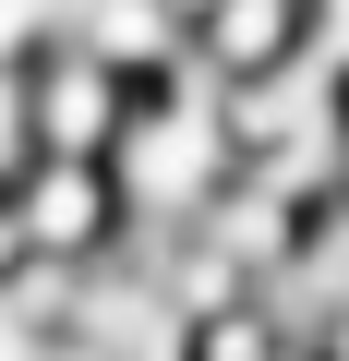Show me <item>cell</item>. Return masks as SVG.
Listing matches in <instances>:
<instances>
[{
  "instance_id": "1",
  "label": "cell",
  "mask_w": 349,
  "mask_h": 361,
  "mask_svg": "<svg viewBox=\"0 0 349 361\" xmlns=\"http://www.w3.org/2000/svg\"><path fill=\"white\" fill-rule=\"evenodd\" d=\"M0 229H13L25 265H97V253L133 241V229H121V180H109V157H37L13 193H0Z\"/></svg>"
},
{
  "instance_id": "2",
  "label": "cell",
  "mask_w": 349,
  "mask_h": 361,
  "mask_svg": "<svg viewBox=\"0 0 349 361\" xmlns=\"http://www.w3.org/2000/svg\"><path fill=\"white\" fill-rule=\"evenodd\" d=\"M121 109H133V85L109 61H85L73 37H49L25 61V133H37V157H109L121 145Z\"/></svg>"
},
{
  "instance_id": "3",
  "label": "cell",
  "mask_w": 349,
  "mask_h": 361,
  "mask_svg": "<svg viewBox=\"0 0 349 361\" xmlns=\"http://www.w3.org/2000/svg\"><path fill=\"white\" fill-rule=\"evenodd\" d=\"M37 169V133H25V73H0V193Z\"/></svg>"
},
{
  "instance_id": "4",
  "label": "cell",
  "mask_w": 349,
  "mask_h": 361,
  "mask_svg": "<svg viewBox=\"0 0 349 361\" xmlns=\"http://www.w3.org/2000/svg\"><path fill=\"white\" fill-rule=\"evenodd\" d=\"M301 37H313V49L349 73V0H301Z\"/></svg>"
},
{
  "instance_id": "5",
  "label": "cell",
  "mask_w": 349,
  "mask_h": 361,
  "mask_svg": "<svg viewBox=\"0 0 349 361\" xmlns=\"http://www.w3.org/2000/svg\"><path fill=\"white\" fill-rule=\"evenodd\" d=\"M337 205H349V109H337Z\"/></svg>"
}]
</instances>
